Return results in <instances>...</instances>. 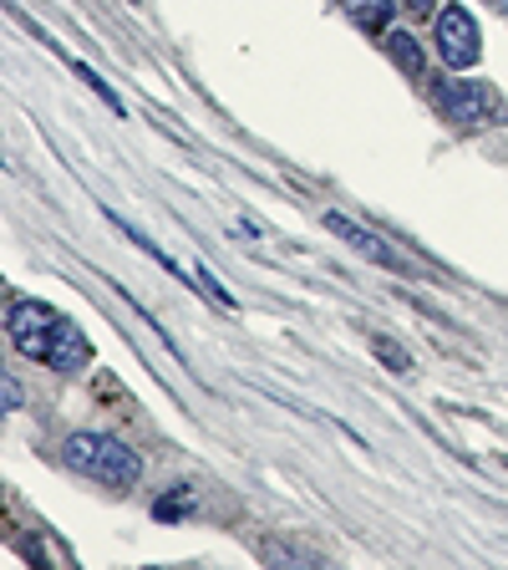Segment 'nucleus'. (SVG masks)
<instances>
[{
    "mask_svg": "<svg viewBox=\"0 0 508 570\" xmlns=\"http://www.w3.org/2000/svg\"><path fill=\"white\" fill-rule=\"evenodd\" d=\"M11 342L21 356L47 362L51 372H82L92 362V342L82 336L77 321H67L61 311H51L47 301H21L11 306Z\"/></svg>",
    "mask_w": 508,
    "mask_h": 570,
    "instance_id": "obj_1",
    "label": "nucleus"
},
{
    "mask_svg": "<svg viewBox=\"0 0 508 570\" xmlns=\"http://www.w3.org/2000/svg\"><path fill=\"white\" fill-rule=\"evenodd\" d=\"M61 459H67L77 474L97 479V484H112V489H128L142 479V459L128 443L107 439V433H71V439L61 443Z\"/></svg>",
    "mask_w": 508,
    "mask_h": 570,
    "instance_id": "obj_2",
    "label": "nucleus"
},
{
    "mask_svg": "<svg viewBox=\"0 0 508 570\" xmlns=\"http://www.w3.org/2000/svg\"><path fill=\"white\" fill-rule=\"evenodd\" d=\"M432 102L458 128H484V122L498 118V107H504L488 82H438L432 87Z\"/></svg>",
    "mask_w": 508,
    "mask_h": 570,
    "instance_id": "obj_3",
    "label": "nucleus"
},
{
    "mask_svg": "<svg viewBox=\"0 0 508 570\" xmlns=\"http://www.w3.org/2000/svg\"><path fill=\"white\" fill-rule=\"evenodd\" d=\"M432 41H438V57L448 61L452 71H468L478 57H484V36H478V21L462 11V6H442Z\"/></svg>",
    "mask_w": 508,
    "mask_h": 570,
    "instance_id": "obj_4",
    "label": "nucleus"
},
{
    "mask_svg": "<svg viewBox=\"0 0 508 570\" xmlns=\"http://www.w3.org/2000/svg\"><path fill=\"white\" fill-rule=\"evenodd\" d=\"M326 229L331 235H341L346 245H356L367 261H377V265H391V271H402V255L387 245V239H377V235H367V229L356 225V219H346V214H326Z\"/></svg>",
    "mask_w": 508,
    "mask_h": 570,
    "instance_id": "obj_5",
    "label": "nucleus"
},
{
    "mask_svg": "<svg viewBox=\"0 0 508 570\" xmlns=\"http://www.w3.org/2000/svg\"><path fill=\"white\" fill-rule=\"evenodd\" d=\"M397 0H341V11L351 16L361 31H387V16Z\"/></svg>",
    "mask_w": 508,
    "mask_h": 570,
    "instance_id": "obj_6",
    "label": "nucleus"
},
{
    "mask_svg": "<svg viewBox=\"0 0 508 570\" xmlns=\"http://www.w3.org/2000/svg\"><path fill=\"white\" fill-rule=\"evenodd\" d=\"M387 51L397 57V67L407 71V77H422L427 71V61H422V51H417V41L407 31H387Z\"/></svg>",
    "mask_w": 508,
    "mask_h": 570,
    "instance_id": "obj_7",
    "label": "nucleus"
},
{
    "mask_svg": "<svg viewBox=\"0 0 508 570\" xmlns=\"http://www.w3.org/2000/svg\"><path fill=\"white\" fill-rule=\"evenodd\" d=\"M371 352H377L381 362H391V372H412V356H407L397 342H387V336H377V342H371Z\"/></svg>",
    "mask_w": 508,
    "mask_h": 570,
    "instance_id": "obj_8",
    "label": "nucleus"
},
{
    "mask_svg": "<svg viewBox=\"0 0 508 570\" xmlns=\"http://www.w3.org/2000/svg\"><path fill=\"white\" fill-rule=\"evenodd\" d=\"M16 407H21V387H16V377L6 372V413H16Z\"/></svg>",
    "mask_w": 508,
    "mask_h": 570,
    "instance_id": "obj_9",
    "label": "nucleus"
},
{
    "mask_svg": "<svg viewBox=\"0 0 508 570\" xmlns=\"http://www.w3.org/2000/svg\"><path fill=\"white\" fill-rule=\"evenodd\" d=\"M402 6H407V11H417V16L432 11V0H402Z\"/></svg>",
    "mask_w": 508,
    "mask_h": 570,
    "instance_id": "obj_10",
    "label": "nucleus"
},
{
    "mask_svg": "<svg viewBox=\"0 0 508 570\" xmlns=\"http://www.w3.org/2000/svg\"><path fill=\"white\" fill-rule=\"evenodd\" d=\"M504 16H508V0H504Z\"/></svg>",
    "mask_w": 508,
    "mask_h": 570,
    "instance_id": "obj_11",
    "label": "nucleus"
}]
</instances>
